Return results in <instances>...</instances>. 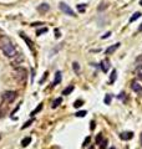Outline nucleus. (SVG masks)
<instances>
[{
	"label": "nucleus",
	"mask_w": 142,
	"mask_h": 149,
	"mask_svg": "<svg viewBox=\"0 0 142 149\" xmlns=\"http://www.w3.org/2000/svg\"><path fill=\"white\" fill-rule=\"evenodd\" d=\"M26 76H28V72L26 70L23 68V67H16L15 68V72H14V77H15V81L20 85H24L26 83Z\"/></svg>",
	"instance_id": "f257e3e1"
},
{
	"label": "nucleus",
	"mask_w": 142,
	"mask_h": 149,
	"mask_svg": "<svg viewBox=\"0 0 142 149\" xmlns=\"http://www.w3.org/2000/svg\"><path fill=\"white\" fill-rule=\"evenodd\" d=\"M1 50H3L4 55L8 56V57H14L16 55V50H15L14 46H12V44L10 42V41H8V42L1 47Z\"/></svg>",
	"instance_id": "f03ea898"
},
{
	"label": "nucleus",
	"mask_w": 142,
	"mask_h": 149,
	"mask_svg": "<svg viewBox=\"0 0 142 149\" xmlns=\"http://www.w3.org/2000/svg\"><path fill=\"white\" fill-rule=\"evenodd\" d=\"M15 98H16V92H14V91H6V92L1 94V99L5 103H11Z\"/></svg>",
	"instance_id": "7ed1b4c3"
},
{
	"label": "nucleus",
	"mask_w": 142,
	"mask_h": 149,
	"mask_svg": "<svg viewBox=\"0 0 142 149\" xmlns=\"http://www.w3.org/2000/svg\"><path fill=\"white\" fill-rule=\"evenodd\" d=\"M59 6H60V10L64 12L65 15H69V16H75V12L74 10L71 9V8L68 5V4H65V3H60L59 4Z\"/></svg>",
	"instance_id": "20e7f679"
},
{
	"label": "nucleus",
	"mask_w": 142,
	"mask_h": 149,
	"mask_svg": "<svg viewBox=\"0 0 142 149\" xmlns=\"http://www.w3.org/2000/svg\"><path fill=\"white\" fill-rule=\"evenodd\" d=\"M120 42H117V44H115V45H111L110 47H107L106 50H105V55H112V53H114L116 50H117L119 47H120Z\"/></svg>",
	"instance_id": "39448f33"
},
{
	"label": "nucleus",
	"mask_w": 142,
	"mask_h": 149,
	"mask_svg": "<svg viewBox=\"0 0 142 149\" xmlns=\"http://www.w3.org/2000/svg\"><path fill=\"white\" fill-rule=\"evenodd\" d=\"M20 36H21V37H23V40H24V41H25V42H26V44H28V46H29V49H30V50H31V51H32V52H35V51H34V44H32V41H31L30 39H29V37H28V36H25V35L23 34V32H20Z\"/></svg>",
	"instance_id": "423d86ee"
},
{
	"label": "nucleus",
	"mask_w": 142,
	"mask_h": 149,
	"mask_svg": "<svg viewBox=\"0 0 142 149\" xmlns=\"http://www.w3.org/2000/svg\"><path fill=\"white\" fill-rule=\"evenodd\" d=\"M120 138L122 140H130L133 138V133L132 132H123V133L120 134Z\"/></svg>",
	"instance_id": "0eeeda50"
},
{
	"label": "nucleus",
	"mask_w": 142,
	"mask_h": 149,
	"mask_svg": "<svg viewBox=\"0 0 142 149\" xmlns=\"http://www.w3.org/2000/svg\"><path fill=\"white\" fill-rule=\"evenodd\" d=\"M61 80H62V76H61V72L60 71H57L56 73H55V78H54V81H52V87L54 86H57L61 82Z\"/></svg>",
	"instance_id": "6e6552de"
},
{
	"label": "nucleus",
	"mask_w": 142,
	"mask_h": 149,
	"mask_svg": "<svg viewBox=\"0 0 142 149\" xmlns=\"http://www.w3.org/2000/svg\"><path fill=\"white\" fill-rule=\"evenodd\" d=\"M50 10V6H49V4L46 3H43V4H40L39 6H37V11L39 12H46Z\"/></svg>",
	"instance_id": "1a4fd4ad"
},
{
	"label": "nucleus",
	"mask_w": 142,
	"mask_h": 149,
	"mask_svg": "<svg viewBox=\"0 0 142 149\" xmlns=\"http://www.w3.org/2000/svg\"><path fill=\"white\" fill-rule=\"evenodd\" d=\"M101 70L103 72H107L108 70H110V61H108L107 59L106 60H103V61H101Z\"/></svg>",
	"instance_id": "9d476101"
},
{
	"label": "nucleus",
	"mask_w": 142,
	"mask_h": 149,
	"mask_svg": "<svg viewBox=\"0 0 142 149\" xmlns=\"http://www.w3.org/2000/svg\"><path fill=\"white\" fill-rule=\"evenodd\" d=\"M131 87H132V90L135 91V92H137V93H141L142 92V86L140 83H137V82H133Z\"/></svg>",
	"instance_id": "9b49d317"
},
{
	"label": "nucleus",
	"mask_w": 142,
	"mask_h": 149,
	"mask_svg": "<svg viewBox=\"0 0 142 149\" xmlns=\"http://www.w3.org/2000/svg\"><path fill=\"white\" fill-rule=\"evenodd\" d=\"M62 103V98L61 97H59V98H56L55 101L52 102V105H51V108H57V107H59L60 105Z\"/></svg>",
	"instance_id": "f8f14e48"
},
{
	"label": "nucleus",
	"mask_w": 142,
	"mask_h": 149,
	"mask_svg": "<svg viewBox=\"0 0 142 149\" xmlns=\"http://www.w3.org/2000/svg\"><path fill=\"white\" fill-rule=\"evenodd\" d=\"M74 88H75V87H74L72 85H70L69 87H66V88H65L64 91H62V94H65V96H68V94H70L71 92H72Z\"/></svg>",
	"instance_id": "ddd939ff"
},
{
	"label": "nucleus",
	"mask_w": 142,
	"mask_h": 149,
	"mask_svg": "<svg viewBox=\"0 0 142 149\" xmlns=\"http://www.w3.org/2000/svg\"><path fill=\"white\" fill-rule=\"evenodd\" d=\"M116 78H117V71H116V70H114V71L111 72V76H110V83H111V85L116 81Z\"/></svg>",
	"instance_id": "4468645a"
},
{
	"label": "nucleus",
	"mask_w": 142,
	"mask_h": 149,
	"mask_svg": "<svg viewBox=\"0 0 142 149\" xmlns=\"http://www.w3.org/2000/svg\"><path fill=\"white\" fill-rule=\"evenodd\" d=\"M141 12H139V11H137V12H135V14H133L132 16H131V18H130V23H133V21H136V20L137 19H140L141 18Z\"/></svg>",
	"instance_id": "2eb2a0df"
},
{
	"label": "nucleus",
	"mask_w": 142,
	"mask_h": 149,
	"mask_svg": "<svg viewBox=\"0 0 142 149\" xmlns=\"http://www.w3.org/2000/svg\"><path fill=\"white\" fill-rule=\"evenodd\" d=\"M77 8V10H79V12H85V10H86V4H79V5L76 6Z\"/></svg>",
	"instance_id": "dca6fc26"
},
{
	"label": "nucleus",
	"mask_w": 142,
	"mask_h": 149,
	"mask_svg": "<svg viewBox=\"0 0 142 149\" xmlns=\"http://www.w3.org/2000/svg\"><path fill=\"white\" fill-rule=\"evenodd\" d=\"M31 143V138L30 137H28V138H25V139H23V142H21V146L23 147H28L29 144Z\"/></svg>",
	"instance_id": "f3484780"
},
{
	"label": "nucleus",
	"mask_w": 142,
	"mask_h": 149,
	"mask_svg": "<svg viewBox=\"0 0 142 149\" xmlns=\"http://www.w3.org/2000/svg\"><path fill=\"white\" fill-rule=\"evenodd\" d=\"M8 41H9V39L8 37H5V36H0V47H3L4 45H5Z\"/></svg>",
	"instance_id": "a211bd4d"
},
{
	"label": "nucleus",
	"mask_w": 142,
	"mask_h": 149,
	"mask_svg": "<svg viewBox=\"0 0 142 149\" xmlns=\"http://www.w3.org/2000/svg\"><path fill=\"white\" fill-rule=\"evenodd\" d=\"M41 109H43V103H40V105L36 107V109H34V111L31 112V116H35V114H37V113H39V112H40Z\"/></svg>",
	"instance_id": "6ab92c4d"
},
{
	"label": "nucleus",
	"mask_w": 142,
	"mask_h": 149,
	"mask_svg": "<svg viewBox=\"0 0 142 149\" xmlns=\"http://www.w3.org/2000/svg\"><path fill=\"white\" fill-rule=\"evenodd\" d=\"M46 32H48V27H43V29H39V30L36 31V35L40 36V35H43V34H46Z\"/></svg>",
	"instance_id": "aec40b11"
},
{
	"label": "nucleus",
	"mask_w": 142,
	"mask_h": 149,
	"mask_svg": "<svg viewBox=\"0 0 142 149\" xmlns=\"http://www.w3.org/2000/svg\"><path fill=\"white\" fill-rule=\"evenodd\" d=\"M6 113V107L5 106H0V118H3Z\"/></svg>",
	"instance_id": "412c9836"
},
{
	"label": "nucleus",
	"mask_w": 142,
	"mask_h": 149,
	"mask_svg": "<svg viewBox=\"0 0 142 149\" xmlns=\"http://www.w3.org/2000/svg\"><path fill=\"white\" fill-rule=\"evenodd\" d=\"M87 113H86V111H79V112H76V113H75V116H76V117H79V118H81V117H85Z\"/></svg>",
	"instance_id": "4be33fe9"
},
{
	"label": "nucleus",
	"mask_w": 142,
	"mask_h": 149,
	"mask_svg": "<svg viewBox=\"0 0 142 149\" xmlns=\"http://www.w3.org/2000/svg\"><path fill=\"white\" fill-rule=\"evenodd\" d=\"M111 99H112L111 94H106V96H105V105H110V103H111Z\"/></svg>",
	"instance_id": "5701e85b"
},
{
	"label": "nucleus",
	"mask_w": 142,
	"mask_h": 149,
	"mask_svg": "<svg viewBox=\"0 0 142 149\" xmlns=\"http://www.w3.org/2000/svg\"><path fill=\"white\" fill-rule=\"evenodd\" d=\"M32 122H34V119H32V118H31V119H29V121H28L26 123H25V124H24V126H21V129H25V128L30 127V124H31Z\"/></svg>",
	"instance_id": "b1692460"
},
{
	"label": "nucleus",
	"mask_w": 142,
	"mask_h": 149,
	"mask_svg": "<svg viewBox=\"0 0 142 149\" xmlns=\"http://www.w3.org/2000/svg\"><path fill=\"white\" fill-rule=\"evenodd\" d=\"M103 140V137H102V134L100 133V134H97V137H96V144H100Z\"/></svg>",
	"instance_id": "393cba45"
},
{
	"label": "nucleus",
	"mask_w": 142,
	"mask_h": 149,
	"mask_svg": "<svg viewBox=\"0 0 142 149\" xmlns=\"http://www.w3.org/2000/svg\"><path fill=\"white\" fill-rule=\"evenodd\" d=\"M81 106H82V101H81V99H79V101L74 102V107H75V108H79V107H81Z\"/></svg>",
	"instance_id": "a878e982"
},
{
	"label": "nucleus",
	"mask_w": 142,
	"mask_h": 149,
	"mask_svg": "<svg viewBox=\"0 0 142 149\" xmlns=\"http://www.w3.org/2000/svg\"><path fill=\"white\" fill-rule=\"evenodd\" d=\"M72 67H74V70H75V71H76V72L80 71V66H79L77 62H74V64H72Z\"/></svg>",
	"instance_id": "bb28decb"
},
{
	"label": "nucleus",
	"mask_w": 142,
	"mask_h": 149,
	"mask_svg": "<svg viewBox=\"0 0 142 149\" xmlns=\"http://www.w3.org/2000/svg\"><path fill=\"white\" fill-rule=\"evenodd\" d=\"M100 144H101V147H100V149H105V148H106V146H107V140L103 139V140H102V142L100 143Z\"/></svg>",
	"instance_id": "cd10ccee"
},
{
	"label": "nucleus",
	"mask_w": 142,
	"mask_h": 149,
	"mask_svg": "<svg viewBox=\"0 0 142 149\" xmlns=\"http://www.w3.org/2000/svg\"><path fill=\"white\" fill-rule=\"evenodd\" d=\"M90 140H91V138H90V137H87V138H86L85 140H83V144H82V146H83V147H86V146H89V143H90Z\"/></svg>",
	"instance_id": "c85d7f7f"
},
{
	"label": "nucleus",
	"mask_w": 142,
	"mask_h": 149,
	"mask_svg": "<svg viewBox=\"0 0 142 149\" xmlns=\"http://www.w3.org/2000/svg\"><path fill=\"white\" fill-rule=\"evenodd\" d=\"M110 35H111V31H108V32H106L105 35L101 36V39H107V37H110Z\"/></svg>",
	"instance_id": "c756f323"
},
{
	"label": "nucleus",
	"mask_w": 142,
	"mask_h": 149,
	"mask_svg": "<svg viewBox=\"0 0 142 149\" xmlns=\"http://www.w3.org/2000/svg\"><path fill=\"white\" fill-rule=\"evenodd\" d=\"M106 8H107L106 4H101V6H99V10H100V11H102L103 9H106Z\"/></svg>",
	"instance_id": "7c9ffc66"
},
{
	"label": "nucleus",
	"mask_w": 142,
	"mask_h": 149,
	"mask_svg": "<svg viewBox=\"0 0 142 149\" xmlns=\"http://www.w3.org/2000/svg\"><path fill=\"white\" fill-rule=\"evenodd\" d=\"M46 77H48V72H45V73H44V76H43V78L40 80V83H43V81H44Z\"/></svg>",
	"instance_id": "2f4dec72"
},
{
	"label": "nucleus",
	"mask_w": 142,
	"mask_h": 149,
	"mask_svg": "<svg viewBox=\"0 0 142 149\" xmlns=\"http://www.w3.org/2000/svg\"><path fill=\"white\" fill-rule=\"evenodd\" d=\"M95 126H96V123L92 121V122H91V126H90V128H91V129H94V127H95Z\"/></svg>",
	"instance_id": "473e14b6"
},
{
	"label": "nucleus",
	"mask_w": 142,
	"mask_h": 149,
	"mask_svg": "<svg viewBox=\"0 0 142 149\" xmlns=\"http://www.w3.org/2000/svg\"><path fill=\"white\" fill-rule=\"evenodd\" d=\"M139 31H142V24H141V26L139 27Z\"/></svg>",
	"instance_id": "72a5a7b5"
},
{
	"label": "nucleus",
	"mask_w": 142,
	"mask_h": 149,
	"mask_svg": "<svg viewBox=\"0 0 142 149\" xmlns=\"http://www.w3.org/2000/svg\"><path fill=\"white\" fill-rule=\"evenodd\" d=\"M140 5L142 6V0H140Z\"/></svg>",
	"instance_id": "f704fd0d"
},
{
	"label": "nucleus",
	"mask_w": 142,
	"mask_h": 149,
	"mask_svg": "<svg viewBox=\"0 0 142 149\" xmlns=\"http://www.w3.org/2000/svg\"><path fill=\"white\" fill-rule=\"evenodd\" d=\"M141 143H142V134H141Z\"/></svg>",
	"instance_id": "c9c22d12"
},
{
	"label": "nucleus",
	"mask_w": 142,
	"mask_h": 149,
	"mask_svg": "<svg viewBox=\"0 0 142 149\" xmlns=\"http://www.w3.org/2000/svg\"><path fill=\"white\" fill-rule=\"evenodd\" d=\"M110 149H115V148H110Z\"/></svg>",
	"instance_id": "e433bc0d"
},
{
	"label": "nucleus",
	"mask_w": 142,
	"mask_h": 149,
	"mask_svg": "<svg viewBox=\"0 0 142 149\" xmlns=\"http://www.w3.org/2000/svg\"><path fill=\"white\" fill-rule=\"evenodd\" d=\"M90 149H94V148H90Z\"/></svg>",
	"instance_id": "4c0bfd02"
},
{
	"label": "nucleus",
	"mask_w": 142,
	"mask_h": 149,
	"mask_svg": "<svg viewBox=\"0 0 142 149\" xmlns=\"http://www.w3.org/2000/svg\"><path fill=\"white\" fill-rule=\"evenodd\" d=\"M0 139H1V137H0Z\"/></svg>",
	"instance_id": "58836bf2"
}]
</instances>
